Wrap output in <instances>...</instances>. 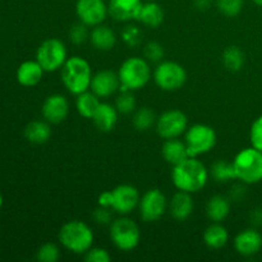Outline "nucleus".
Here are the masks:
<instances>
[{
	"instance_id": "393cba45",
	"label": "nucleus",
	"mask_w": 262,
	"mask_h": 262,
	"mask_svg": "<svg viewBox=\"0 0 262 262\" xmlns=\"http://www.w3.org/2000/svg\"><path fill=\"white\" fill-rule=\"evenodd\" d=\"M25 137L31 143H36V145H42L48 142L49 138L51 137L50 123L41 122V120L31 122L25 129Z\"/></svg>"
},
{
	"instance_id": "cd10ccee",
	"label": "nucleus",
	"mask_w": 262,
	"mask_h": 262,
	"mask_svg": "<svg viewBox=\"0 0 262 262\" xmlns=\"http://www.w3.org/2000/svg\"><path fill=\"white\" fill-rule=\"evenodd\" d=\"M223 63L229 71L238 72L245 64V54L237 46H229L223 54Z\"/></svg>"
},
{
	"instance_id": "72a5a7b5",
	"label": "nucleus",
	"mask_w": 262,
	"mask_h": 262,
	"mask_svg": "<svg viewBox=\"0 0 262 262\" xmlns=\"http://www.w3.org/2000/svg\"><path fill=\"white\" fill-rule=\"evenodd\" d=\"M87 27L89 26H86L82 22L72 26L71 30H69V40L73 43H76V45L83 43L87 40V37H89V30H87Z\"/></svg>"
},
{
	"instance_id": "2eb2a0df",
	"label": "nucleus",
	"mask_w": 262,
	"mask_h": 262,
	"mask_svg": "<svg viewBox=\"0 0 262 262\" xmlns=\"http://www.w3.org/2000/svg\"><path fill=\"white\" fill-rule=\"evenodd\" d=\"M69 114V102L63 95H50L43 101L42 117L50 124H59L64 122Z\"/></svg>"
},
{
	"instance_id": "c03bdc74",
	"label": "nucleus",
	"mask_w": 262,
	"mask_h": 262,
	"mask_svg": "<svg viewBox=\"0 0 262 262\" xmlns=\"http://www.w3.org/2000/svg\"><path fill=\"white\" fill-rule=\"evenodd\" d=\"M3 204H4V200H3L2 193H0V209H2V207H3Z\"/></svg>"
},
{
	"instance_id": "e433bc0d",
	"label": "nucleus",
	"mask_w": 262,
	"mask_h": 262,
	"mask_svg": "<svg viewBox=\"0 0 262 262\" xmlns=\"http://www.w3.org/2000/svg\"><path fill=\"white\" fill-rule=\"evenodd\" d=\"M84 260L89 262H109L112 260L109 252L104 248H90L84 253Z\"/></svg>"
},
{
	"instance_id": "473e14b6",
	"label": "nucleus",
	"mask_w": 262,
	"mask_h": 262,
	"mask_svg": "<svg viewBox=\"0 0 262 262\" xmlns=\"http://www.w3.org/2000/svg\"><path fill=\"white\" fill-rule=\"evenodd\" d=\"M60 257V251L54 243H45L36 252V258L41 262H56Z\"/></svg>"
},
{
	"instance_id": "a211bd4d",
	"label": "nucleus",
	"mask_w": 262,
	"mask_h": 262,
	"mask_svg": "<svg viewBox=\"0 0 262 262\" xmlns=\"http://www.w3.org/2000/svg\"><path fill=\"white\" fill-rule=\"evenodd\" d=\"M193 200H192L191 193L184 191H179L171 197L170 202L168 205L169 212L171 217L176 219L177 222H184L191 216L193 211Z\"/></svg>"
},
{
	"instance_id": "aec40b11",
	"label": "nucleus",
	"mask_w": 262,
	"mask_h": 262,
	"mask_svg": "<svg viewBox=\"0 0 262 262\" xmlns=\"http://www.w3.org/2000/svg\"><path fill=\"white\" fill-rule=\"evenodd\" d=\"M43 68L37 60H27L17 69V81L25 87L36 86L42 79Z\"/></svg>"
},
{
	"instance_id": "2f4dec72",
	"label": "nucleus",
	"mask_w": 262,
	"mask_h": 262,
	"mask_svg": "<svg viewBox=\"0 0 262 262\" xmlns=\"http://www.w3.org/2000/svg\"><path fill=\"white\" fill-rule=\"evenodd\" d=\"M217 9L227 17H235L243 9V0H215Z\"/></svg>"
},
{
	"instance_id": "5701e85b",
	"label": "nucleus",
	"mask_w": 262,
	"mask_h": 262,
	"mask_svg": "<svg viewBox=\"0 0 262 262\" xmlns=\"http://www.w3.org/2000/svg\"><path fill=\"white\" fill-rule=\"evenodd\" d=\"M91 42L97 50L107 51L112 50L114 48L115 42H117V37L115 33L112 28L104 25H97L95 26L94 30L91 31Z\"/></svg>"
},
{
	"instance_id": "c9c22d12",
	"label": "nucleus",
	"mask_w": 262,
	"mask_h": 262,
	"mask_svg": "<svg viewBox=\"0 0 262 262\" xmlns=\"http://www.w3.org/2000/svg\"><path fill=\"white\" fill-rule=\"evenodd\" d=\"M145 56L150 61H160L164 56V49L159 42H148L145 46Z\"/></svg>"
},
{
	"instance_id": "ea45409f",
	"label": "nucleus",
	"mask_w": 262,
	"mask_h": 262,
	"mask_svg": "<svg viewBox=\"0 0 262 262\" xmlns=\"http://www.w3.org/2000/svg\"><path fill=\"white\" fill-rule=\"evenodd\" d=\"M99 206L112 207L113 206V191H105L99 196Z\"/></svg>"
},
{
	"instance_id": "9d476101",
	"label": "nucleus",
	"mask_w": 262,
	"mask_h": 262,
	"mask_svg": "<svg viewBox=\"0 0 262 262\" xmlns=\"http://www.w3.org/2000/svg\"><path fill=\"white\" fill-rule=\"evenodd\" d=\"M187 125H188L187 115L177 109H171L163 113L156 120L158 135L164 140L179 137L187 130Z\"/></svg>"
},
{
	"instance_id": "a878e982",
	"label": "nucleus",
	"mask_w": 262,
	"mask_h": 262,
	"mask_svg": "<svg viewBox=\"0 0 262 262\" xmlns=\"http://www.w3.org/2000/svg\"><path fill=\"white\" fill-rule=\"evenodd\" d=\"M228 239H229V234H228L227 228L223 227L219 223L211 224L204 233L205 245L212 250H219V248L224 247Z\"/></svg>"
},
{
	"instance_id": "79ce46f5",
	"label": "nucleus",
	"mask_w": 262,
	"mask_h": 262,
	"mask_svg": "<svg viewBox=\"0 0 262 262\" xmlns=\"http://www.w3.org/2000/svg\"><path fill=\"white\" fill-rule=\"evenodd\" d=\"M212 0H194V5H196V8H199V9L201 10L209 9Z\"/></svg>"
},
{
	"instance_id": "7c9ffc66",
	"label": "nucleus",
	"mask_w": 262,
	"mask_h": 262,
	"mask_svg": "<svg viewBox=\"0 0 262 262\" xmlns=\"http://www.w3.org/2000/svg\"><path fill=\"white\" fill-rule=\"evenodd\" d=\"M122 94L117 97L115 107L120 114H130L136 109V99L135 95L130 90H120Z\"/></svg>"
},
{
	"instance_id": "39448f33",
	"label": "nucleus",
	"mask_w": 262,
	"mask_h": 262,
	"mask_svg": "<svg viewBox=\"0 0 262 262\" xmlns=\"http://www.w3.org/2000/svg\"><path fill=\"white\" fill-rule=\"evenodd\" d=\"M237 179L246 184L262 181V152L255 147L243 148L233 161Z\"/></svg>"
},
{
	"instance_id": "9b49d317",
	"label": "nucleus",
	"mask_w": 262,
	"mask_h": 262,
	"mask_svg": "<svg viewBox=\"0 0 262 262\" xmlns=\"http://www.w3.org/2000/svg\"><path fill=\"white\" fill-rule=\"evenodd\" d=\"M138 209H140V215L143 222H158L160 217H163L168 209L165 194L158 188L150 189L140 199Z\"/></svg>"
},
{
	"instance_id": "f257e3e1",
	"label": "nucleus",
	"mask_w": 262,
	"mask_h": 262,
	"mask_svg": "<svg viewBox=\"0 0 262 262\" xmlns=\"http://www.w3.org/2000/svg\"><path fill=\"white\" fill-rule=\"evenodd\" d=\"M171 179L179 191L196 193L206 186L209 170L201 161L197 160V158H188L174 166Z\"/></svg>"
},
{
	"instance_id": "f8f14e48",
	"label": "nucleus",
	"mask_w": 262,
	"mask_h": 262,
	"mask_svg": "<svg viewBox=\"0 0 262 262\" xmlns=\"http://www.w3.org/2000/svg\"><path fill=\"white\" fill-rule=\"evenodd\" d=\"M76 14L79 22L95 27L104 22L109 10L104 0H77Z\"/></svg>"
},
{
	"instance_id": "58836bf2",
	"label": "nucleus",
	"mask_w": 262,
	"mask_h": 262,
	"mask_svg": "<svg viewBox=\"0 0 262 262\" xmlns=\"http://www.w3.org/2000/svg\"><path fill=\"white\" fill-rule=\"evenodd\" d=\"M123 38H124V41L128 43V45L130 46L138 45L141 41L140 30L129 26V27H127L124 31H123Z\"/></svg>"
},
{
	"instance_id": "f704fd0d",
	"label": "nucleus",
	"mask_w": 262,
	"mask_h": 262,
	"mask_svg": "<svg viewBox=\"0 0 262 262\" xmlns=\"http://www.w3.org/2000/svg\"><path fill=\"white\" fill-rule=\"evenodd\" d=\"M250 140L252 147L257 148L262 152V115H260L251 125Z\"/></svg>"
},
{
	"instance_id": "6e6552de",
	"label": "nucleus",
	"mask_w": 262,
	"mask_h": 262,
	"mask_svg": "<svg viewBox=\"0 0 262 262\" xmlns=\"http://www.w3.org/2000/svg\"><path fill=\"white\" fill-rule=\"evenodd\" d=\"M67 48L58 38H48L37 49L36 60L45 72H55L61 69L67 61Z\"/></svg>"
},
{
	"instance_id": "20e7f679",
	"label": "nucleus",
	"mask_w": 262,
	"mask_h": 262,
	"mask_svg": "<svg viewBox=\"0 0 262 262\" xmlns=\"http://www.w3.org/2000/svg\"><path fill=\"white\" fill-rule=\"evenodd\" d=\"M118 76L120 79V90L136 91L148 83L151 78V68L146 59L133 56L123 61Z\"/></svg>"
},
{
	"instance_id": "a19ab883",
	"label": "nucleus",
	"mask_w": 262,
	"mask_h": 262,
	"mask_svg": "<svg viewBox=\"0 0 262 262\" xmlns=\"http://www.w3.org/2000/svg\"><path fill=\"white\" fill-rule=\"evenodd\" d=\"M251 222L253 225H262V209H255L251 212Z\"/></svg>"
},
{
	"instance_id": "f3484780",
	"label": "nucleus",
	"mask_w": 262,
	"mask_h": 262,
	"mask_svg": "<svg viewBox=\"0 0 262 262\" xmlns=\"http://www.w3.org/2000/svg\"><path fill=\"white\" fill-rule=\"evenodd\" d=\"M234 247L239 255L253 256L262 248V235L255 229H246L238 233L234 239Z\"/></svg>"
},
{
	"instance_id": "b1692460",
	"label": "nucleus",
	"mask_w": 262,
	"mask_h": 262,
	"mask_svg": "<svg viewBox=\"0 0 262 262\" xmlns=\"http://www.w3.org/2000/svg\"><path fill=\"white\" fill-rule=\"evenodd\" d=\"M230 212V204L229 200L224 196H212L209 200L206 206V214L211 222L214 223H220L224 219H227V216Z\"/></svg>"
},
{
	"instance_id": "1a4fd4ad",
	"label": "nucleus",
	"mask_w": 262,
	"mask_h": 262,
	"mask_svg": "<svg viewBox=\"0 0 262 262\" xmlns=\"http://www.w3.org/2000/svg\"><path fill=\"white\" fill-rule=\"evenodd\" d=\"M155 83L164 91H177L182 89L187 81V72L176 61H163L154 72Z\"/></svg>"
},
{
	"instance_id": "a18cd8bd",
	"label": "nucleus",
	"mask_w": 262,
	"mask_h": 262,
	"mask_svg": "<svg viewBox=\"0 0 262 262\" xmlns=\"http://www.w3.org/2000/svg\"><path fill=\"white\" fill-rule=\"evenodd\" d=\"M142 2H155V0H142Z\"/></svg>"
},
{
	"instance_id": "f03ea898",
	"label": "nucleus",
	"mask_w": 262,
	"mask_h": 262,
	"mask_svg": "<svg viewBox=\"0 0 262 262\" xmlns=\"http://www.w3.org/2000/svg\"><path fill=\"white\" fill-rule=\"evenodd\" d=\"M61 81L73 95L89 91L92 81L91 66L81 56H71L61 67Z\"/></svg>"
},
{
	"instance_id": "412c9836",
	"label": "nucleus",
	"mask_w": 262,
	"mask_h": 262,
	"mask_svg": "<svg viewBox=\"0 0 262 262\" xmlns=\"http://www.w3.org/2000/svg\"><path fill=\"white\" fill-rule=\"evenodd\" d=\"M161 155H163L164 160L166 163L173 166L178 165L182 161L189 158L186 142H182V141L177 140V138L166 140L164 142L163 147H161Z\"/></svg>"
},
{
	"instance_id": "4468645a",
	"label": "nucleus",
	"mask_w": 262,
	"mask_h": 262,
	"mask_svg": "<svg viewBox=\"0 0 262 262\" xmlns=\"http://www.w3.org/2000/svg\"><path fill=\"white\" fill-rule=\"evenodd\" d=\"M90 89L100 99L112 96L120 89L119 76H118V73L109 71V69L97 72L95 76H92L91 87Z\"/></svg>"
},
{
	"instance_id": "c85d7f7f",
	"label": "nucleus",
	"mask_w": 262,
	"mask_h": 262,
	"mask_svg": "<svg viewBox=\"0 0 262 262\" xmlns=\"http://www.w3.org/2000/svg\"><path fill=\"white\" fill-rule=\"evenodd\" d=\"M211 176L216 182H228L232 179H237L233 163H227L224 160H217L212 164Z\"/></svg>"
},
{
	"instance_id": "dca6fc26",
	"label": "nucleus",
	"mask_w": 262,
	"mask_h": 262,
	"mask_svg": "<svg viewBox=\"0 0 262 262\" xmlns=\"http://www.w3.org/2000/svg\"><path fill=\"white\" fill-rule=\"evenodd\" d=\"M142 4V0H109L107 10L109 14L119 22L137 20Z\"/></svg>"
},
{
	"instance_id": "423d86ee",
	"label": "nucleus",
	"mask_w": 262,
	"mask_h": 262,
	"mask_svg": "<svg viewBox=\"0 0 262 262\" xmlns=\"http://www.w3.org/2000/svg\"><path fill=\"white\" fill-rule=\"evenodd\" d=\"M184 142L189 158H197L202 154L210 152L214 148L216 143V133L210 125L194 124L187 128Z\"/></svg>"
},
{
	"instance_id": "4c0bfd02",
	"label": "nucleus",
	"mask_w": 262,
	"mask_h": 262,
	"mask_svg": "<svg viewBox=\"0 0 262 262\" xmlns=\"http://www.w3.org/2000/svg\"><path fill=\"white\" fill-rule=\"evenodd\" d=\"M94 219H95V222L99 223V224H102V225L110 224L113 220L112 207L99 206L97 209H95Z\"/></svg>"
},
{
	"instance_id": "0eeeda50",
	"label": "nucleus",
	"mask_w": 262,
	"mask_h": 262,
	"mask_svg": "<svg viewBox=\"0 0 262 262\" xmlns=\"http://www.w3.org/2000/svg\"><path fill=\"white\" fill-rule=\"evenodd\" d=\"M110 238L120 251H132L140 245V228L129 217H119L110 225Z\"/></svg>"
},
{
	"instance_id": "ddd939ff",
	"label": "nucleus",
	"mask_w": 262,
	"mask_h": 262,
	"mask_svg": "<svg viewBox=\"0 0 262 262\" xmlns=\"http://www.w3.org/2000/svg\"><path fill=\"white\" fill-rule=\"evenodd\" d=\"M140 204V193L137 188L129 184H122L113 189L112 209L120 215H128Z\"/></svg>"
},
{
	"instance_id": "4be33fe9",
	"label": "nucleus",
	"mask_w": 262,
	"mask_h": 262,
	"mask_svg": "<svg viewBox=\"0 0 262 262\" xmlns=\"http://www.w3.org/2000/svg\"><path fill=\"white\" fill-rule=\"evenodd\" d=\"M138 22L147 27L156 28L163 23L164 10L156 2H145L137 17Z\"/></svg>"
},
{
	"instance_id": "c756f323",
	"label": "nucleus",
	"mask_w": 262,
	"mask_h": 262,
	"mask_svg": "<svg viewBox=\"0 0 262 262\" xmlns=\"http://www.w3.org/2000/svg\"><path fill=\"white\" fill-rule=\"evenodd\" d=\"M154 123H155V113L147 106L138 109L133 115V125L136 129L141 132L150 129Z\"/></svg>"
},
{
	"instance_id": "37998d69",
	"label": "nucleus",
	"mask_w": 262,
	"mask_h": 262,
	"mask_svg": "<svg viewBox=\"0 0 262 262\" xmlns=\"http://www.w3.org/2000/svg\"><path fill=\"white\" fill-rule=\"evenodd\" d=\"M253 3H255L256 5H258V7H262V0H252Z\"/></svg>"
},
{
	"instance_id": "6ab92c4d",
	"label": "nucleus",
	"mask_w": 262,
	"mask_h": 262,
	"mask_svg": "<svg viewBox=\"0 0 262 262\" xmlns=\"http://www.w3.org/2000/svg\"><path fill=\"white\" fill-rule=\"evenodd\" d=\"M118 114H119V112L115 106L106 104V102H100L96 113L92 117V120H94L95 125L99 130L110 132V130L114 129L115 124H117Z\"/></svg>"
},
{
	"instance_id": "7ed1b4c3",
	"label": "nucleus",
	"mask_w": 262,
	"mask_h": 262,
	"mask_svg": "<svg viewBox=\"0 0 262 262\" xmlns=\"http://www.w3.org/2000/svg\"><path fill=\"white\" fill-rule=\"evenodd\" d=\"M59 241L68 251L81 255L86 253L92 247L94 233L86 223L81 220H72L60 228Z\"/></svg>"
},
{
	"instance_id": "bb28decb",
	"label": "nucleus",
	"mask_w": 262,
	"mask_h": 262,
	"mask_svg": "<svg viewBox=\"0 0 262 262\" xmlns=\"http://www.w3.org/2000/svg\"><path fill=\"white\" fill-rule=\"evenodd\" d=\"M100 97L96 96L94 92H82V94L77 95L76 100V109L86 119H92L94 114L96 113L97 107L100 105Z\"/></svg>"
}]
</instances>
